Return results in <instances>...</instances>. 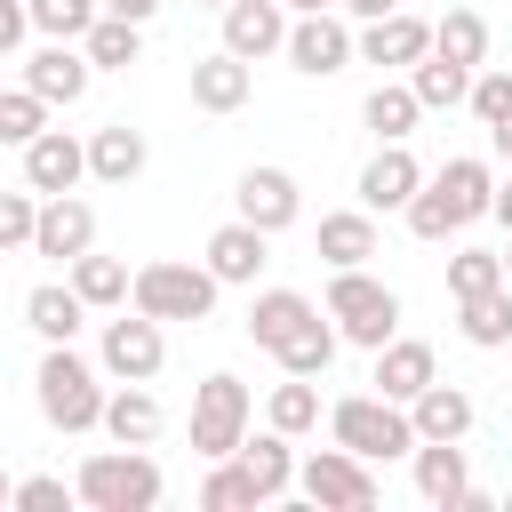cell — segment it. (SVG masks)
Returning <instances> with one entry per match:
<instances>
[{
    "mask_svg": "<svg viewBox=\"0 0 512 512\" xmlns=\"http://www.w3.org/2000/svg\"><path fill=\"white\" fill-rule=\"evenodd\" d=\"M496 168L488 160H472V152H456V160H440L432 176H424V192L408 200V232L424 240V248H440V240H456L464 224H480V216H496Z\"/></svg>",
    "mask_w": 512,
    "mask_h": 512,
    "instance_id": "obj_1",
    "label": "cell"
},
{
    "mask_svg": "<svg viewBox=\"0 0 512 512\" xmlns=\"http://www.w3.org/2000/svg\"><path fill=\"white\" fill-rule=\"evenodd\" d=\"M32 400L56 432H104V400H112L104 360H80L72 344H48L40 368H32Z\"/></svg>",
    "mask_w": 512,
    "mask_h": 512,
    "instance_id": "obj_2",
    "label": "cell"
},
{
    "mask_svg": "<svg viewBox=\"0 0 512 512\" xmlns=\"http://www.w3.org/2000/svg\"><path fill=\"white\" fill-rule=\"evenodd\" d=\"M72 488H80V504L88 512H160V496H168V480H160V464H152V448H96V456H80V472H72Z\"/></svg>",
    "mask_w": 512,
    "mask_h": 512,
    "instance_id": "obj_3",
    "label": "cell"
},
{
    "mask_svg": "<svg viewBox=\"0 0 512 512\" xmlns=\"http://www.w3.org/2000/svg\"><path fill=\"white\" fill-rule=\"evenodd\" d=\"M328 320L344 328V344H360V352H384L392 336H400V288H384L368 264H344V272H328Z\"/></svg>",
    "mask_w": 512,
    "mask_h": 512,
    "instance_id": "obj_4",
    "label": "cell"
},
{
    "mask_svg": "<svg viewBox=\"0 0 512 512\" xmlns=\"http://www.w3.org/2000/svg\"><path fill=\"white\" fill-rule=\"evenodd\" d=\"M328 440L360 448L368 464H392V456H416V416H408V400L344 392V400H328Z\"/></svg>",
    "mask_w": 512,
    "mask_h": 512,
    "instance_id": "obj_5",
    "label": "cell"
},
{
    "mask_svg": "<svg viewBox=\"0 0 512 512\" xmlns=\"http://www.w3.org/2000/svg\"><path fill=\"white\" fill-rule=\"evenodd\" d=\"M248 424H256V392L232 376V368H216V376H200L192 384V416H184V432H192V456H240V440H248Z\"/></svg>",
    "mask_w": 512,
    "mask_h": 512,
    "instance_id": "obj_6",
    "label": "cell"
},
{
    "mask_svg": "<svg viewBox=\"0 0 512 512\" xmlns=\"http://www.w3.org/2000/svg\"><path fill=\"white\" fill-rule=\"evenodd\" d=\"M216 296H224V280L208 264H184V256L136 264V312H152V320H208Z\"/></svg>",
    "mask_w": 512,
    "mask_h": 512,
    "instance_id": "obj_7",
    "label": "cell"
},
{
    "mask_svg": "<svg viewBox=\"0 0 512 512\" xmlns=\"http://www.w3.org/2000/svg\"><path fill=\"white\" fill-rule=\"evenodd\" d=\"M296 488H304V504H320V512H368L384 488H376V464L360 456V448H344V440H328V448H312L304 464H296Z\"/></svg>",
    "mask_w": 512,
    "mask_h": 512,
    "instance_id": "obj_8",
    "label": "cell"
},
{
    "mask_svg": "<svg viewBox=\"0 0 512 512\" xmlns=\"http://www.w3.org/2000/svg\"><path fill=\"white\" fill-rule=\"evenodd\" d=\"M96 360H104V376L112 384H152L160 368H168V320H152V312H112L104 320V336H96Z\"/></svg>",
    "mask_w": 512,
    "mask_h": 512,
    "instance_id": "obj_9",
    "label": "cell"
},
{
    "mask_svg": "<svg viewBox=\"0 0 512 512\" xmlns=\"http://www.w3.org/2000/svg\"><path fill=\"white\" fill-rule=\"evenodd\" d=\"M288 72H304V80H336L344 64H360V32H352V16L344 8H312V16H296L288 24Z\"/></svg>",
    "mask_w": 512,
    "mask_h": 512,
    "instance_id": "obj_10",
    "label": "cell"
},
{
    "mask_svg": "<svg viewBox=\"0 0 512 512\" xmlns=\"http://www.w3.org/2000/svg\"><path fill=\"white\" fill-rule=\"evenodd\" d=\"M16 80H24V88H40L48 104H80V96H88V80H96V56H88L80 40H40V48H24V56H16Z\"/></svg>",
    "mask_w": 512,
    "mask_h": 512,
    "instance_id": "obj_11",
    "label": "cell"
},
{
    "mask_svg": "<svg viewBox=\"0 0 512 512\" xmlns=\"http://www.w3.org/2000/svg\"><path fill=\"white\" fill-rule=\"evenodd\" d=\"M232 216H248V224H264L272 240L304 216V184L288 176V168H272V160H256V168H240V184H232Z\"/></svg>",
    "mask_w": 512,
    "mask_h": 512,
    "instance_id": "obj_12",
    "label": "cell"
},
{
    "mask_svg": "<svg viewBox=\"0 0 512 512\" xmlns=\"http://www.w3.org/2000/svg\"><path fill=\"white\" fill-rule=\"evenodd\" d=\"M424 176H432V168H424L408 144H376L352 192H360V208H376V216H408V200L424 192Z\"/></svg>",
    "mask_w": 512,
    "mask_h": 512,
    "instance_id": "obj_13",
    "label": "cell"
},
{
    "mask_svg": "<svg viewBox=\"0 0 512 512\" xmlns=\"http://www.w3.org/2000/svg\"><path fill=\"white\" fill-rule=\"evenodd\" d=\"M16 168H24L32 192H80V184H88V136H72V128H40V136L16 152Z\"/></svg>",
    "mask_w": 512,
    "mask_h": 512,
    "instance_id": "obj_14",
    "label": "cell"
},
{
    "mask_svg": "<svg viewBox=\"0 0 512 512\" xmlns=\"http://www.w3.org/2000/svg\"><path fill=\"white\" fill-rule=\"evenodd\" d=\"M200 264H208L224 288H256V272L272 264V232H264V224H248V216H232V224H216V232H208Z\"/></svg>",
    "mask_w": 512,
    "mask_h": 512,
    "instance_id": "obj_15",
    "label": "cell"
},
{
    "mask_svg": "<svg viewBox=\"0 0 512 512\" xmlns=\"http://www.w3.org/2000/svg\"><path fill=\"white\" fill-rule=\"evenodd\" d=\"M216 16H224V48L248 56V64L280 56V48H288V24H296L288 0H232V8H216Z\"/></svg>",
    "mask_w": 512,
    "mask_h": 512,
    "instance_id": "obj_16",
    "label": "cell"
},
{
    "mask_svg": "<svg viewBox=\"0 0 512 512\" xmlns=\"http://www.w3.org/2000/svg\"><path fill=\"white\" fill-rule=\"evenodd\" d=\"M248 96H256V64H248V56H232L224 40H216L208 56H192V112H216V120H224V112H240Z\"/></svg>",
    "mask_w": 512,
    "mask_h": 512,
    "instance_id": "obj_17",
    "label": "cell"
},
{
    "mask_svg": "<svg viewBox=\"0 0 512 512\" xmlns=\"http://www.w3.org/2000/svg\"><path fill=\"white\" fill-rule=\"evenodd\" d=\"M416 496L432 504V512H464V496H472V456H464V440H416Z\"/></svg>",
    "mask_w": 512,
    "mask_h": 512,
    "instance_id": "obj_18",
    "label": "cell"
},
{
    "mask_svg": "<svg viewBox=\"0 0 512 512\" xmlns=\"http://www.w3.org/2000/svg\"><path fill=\"white\" fill-rule=\"evenodd\" d=\"M424 56H432V24H424V16L392 8V16L360 24V64H384V72H416Z\"/></svg>",
    "mask_w": 512,
    "mask_h": 512,
    "instance_id": "obj_19",
    "label": "cell"
},
{
    "mask_svg": "<svg viewBox=\"0 0 512 512\" xmlns=\"http://www.w3.org/2000/svg\"><path fill=\"white\" fill-rule=\"evenodd\" d=\"M96 248V208L80 200V192H48V208H40V240H32V256H56V264H80Z\"/></svg>",
    "mask_w": 512,
    "mask_h": 512,
    "instance_id": "obj_20",
    "label": "cell"
},
{
    "mask_svg": "<svg viewBox=\"0 0 512 512\" xmlns=\"http://www.w3.org/2000/svg\"><path fill=\"white\" fill-rule=\"evenodd\" d=\"M312 320H320V304H312L304 288H256V296H248V336H256V352L296 344Z\"/></svg>",
    "mask_w": 512,
    "mask_h": 512,
    "instance_id": "obj_21",
    "label": "cell"
},
{
    "mask_svg": "<svg viewBox=\"0 0 512 512\" xmlns=\"http://www.w3.org/2000/svg\"><path fill=\"white\" fill-rule=\"evenodd\" d=\"M376 368H368V384L384 392V400H416L424 384H440V360H432V344L424 336H392L384 352H368Z\"/></svg>",
    "mask_w": 512,
    "mask_h": 512,
    "instance_id": "obj_22",
    "label": "cell"
},
{
    "mask_svg": "<svg viewBox=\"0 0 512 512\" xmlns=\"http://www.w3.org/2000/svg\"><path fill=\"white\" fill-rule=\"evenodd\" d=\"M88 312H96V304H88L72 280H40V288L24 296V328H32L40 344H72V336L88 328Z\"/></svg>",
    "mask_w": 512,
    "mask_h": 512,
    "instance_id": "obj_23",
    "label": "cell"
},
{
    "mask_svg": "<svg viewBox=\"0 0 512 512\" xmlns=\"http://www.w3.org/2000/svg\"><path fill=\"white\" fill-rule=\"evenodd\" d=\"M408 416H416V440H472L480 400H472L464 384H424V392L408 400Z\"/></svg>",
    "mask_w": 512,
    "mask_h": 512,
    "instance_id": "obj_24",
    "label": "cell"
},
{
    "mask_svg": "<svg viewBox=\"0 0 512 512\" xmlns=\"http://www.w3.org/2000/svg\"><path fill=\"white\" fill-rule=\"evenodd\" d=\"M168 432V408L152 400V384H112V400H104V440H120V448H152Z\"/></svg>",
    "mask_w": 512,
    "mask_h": 512,
    "instance_id": "obj_25",
    "label": "cell"
},
{
    "mask_svg": "<svg viewBox=\"0 0 512 512\" xmlns=\"http://www.w3.org/2000/svg\"><path fill=\"white\" fill-rule=\"evenodd\" d=\"M240 464H248L256 496H264V504H280V496L296 488V464H304V456H296V440H288L280 424H264V432H248V440H240Z\"/></svg>",
    "mask_w": 512,
    "mask_h": 512,
    "instance_id": "obj_26",
    "label": "cell"
},
{
    "mask_svg": "<svg viewBox=\"0 0 512 512\" xmlns=\"http://www.w3.org/2000/svg\"><path fill=\"white\" fill-rule=\"evenodd\" d=\"M416 120H424V96H416L408 80H376V88L360 96V128H368L376 144H408Z\"/></svg>",
    "mask_w": 512,
    "mask_h": 512,
    "instance_id": "obj_27",
    "label": "cell"
},
{
    "mask_svg": "<svg viewBox=\"0 0 512 512\" xmlns=\"http://www.w3.org/2000/svg\"><path fill=\"white\" fill-rule=\"evenodd\" d=\"M144 128H128V120H104V128H88V176L96 184H136L144 176Z\"/></svg>",
    "mask_w": 512,
    "mask_h": 512,
    "instance_id": "obj_28",
    "label": "cell"
},
{
    "mask_svg": "<svg viewBox=\"0 0 512 512\" xmlns=\"http://www.w3.org/2000/svg\"><path fill=\"white\" fill-rule=\"evenodd\" d=\"M376 256V208H328L320 216V264L344 272V264H368Z\"/></svg>",
    "mask_w": 512,
    "mask_h": 512,
    "instance_id": "obj_29",
    "label": "cell"
},
{
    "mask_svg": "<svg viewBox=\"0 0 512 512\" xmlns=\"http://www.w3.org/2000/svg\"><path fill=\"white\" fill-rule=\"evenodd\" d=\"M456 336H464L472 352H504V344H512V280L464 296V304H456Z\"/></svg>",
    "mask_w": 512,
    "mask_h": 512,
    "instance_id": "obj_30",
    "label": "cell"
},
{
    "mask_svg": "<svg viewBox=\"0 0 512 512\" xmlns=\"http://www.w3.org/2000/svg\"><path fill=\"white\" fill-rule=\"evenodd\" d=\"M64 272H72V288H80L96 312H128V304H136V272H128L120 256H96V248H88V256L64 264Z\"/></svg>",
    "mask_w": 512,
    "mask_h": 512,
    "instance_id": "obj_31",
    "label": "cell"
},
{
    "mask_svg": "<svg viewBox=\"0 0 512 512\" xmlns=\"http://www.w3.org/2000/svg\"><path fill=\"white\" fill-rule=\"evenodd\" d=\"M432 48L448 56V64H488V16L480 8H448V16H432Z\"/></svg>",
    "mask_w": 512,
    "mask_h": 512,
    "instance_id": "obj_32",
    "label": "cell"
},
{
    "mask_svg": "<svg viewBox=\"0 0 512 512\" xmlns=\"http://www.w3.org/2000/svg\"><path fill=\"white\" fill-rule=\"evenodd\" d=\"M408 88L424 96V112H456V104H472V64H448L440 48L408 72Z\"/></svg>",
    "mask_w": 512,
    "mask_h": 512,
    "instance_id": "obj_33",
    "label": "cell"
},
{
    "mask_svg": "<svg viewBox=\"0 0 512 512\" xmlns=\"http://www.w3.org/2000/svg\"><path fill=\"white\" fill-rule=\"evenodd\" d=\"M336 352H344V328H336V320H328V304H320V320H312L296 344H280L272 360H280V376H328V360H336Z\"/></svg>",
    "mask_w": 512,
    "mask_h": 512,
    "instance_id": "obj_34",
    "label": "cell"
},
{
    "mask_svg": "<svg viewBox=\"0 0 512 512\" xmlns=\"http://www.w3.org/2000/svg\"><path fill=\"white\" fill-rule=\"evenodd\" d=\"M264 424H280L288 440L320 432V376H288V384H272V400H264Z\"/></svg>",
    "mask_w": 512,
    "mask_h": 512,
    "instance_id": "obj_35",
    "label": "cell"
},
{
    "mask_svg": "<svg viewBox=\"0 0 512 512\" xmlns=\"http://www.w3.org/2000/svg\"><path fill=\"white\" fill-rule=\"evenodd\" d=\"M80 48L96 56V72H128V64L144 56V24H128V16H112V8H104V16L88 24V40H80Z\"/></svg>",
    "mask_w": 512,
    "mask_h": 512,
    "instance_id": "obj_36",
    "label": "cell"
},
{
    "mask_svg": "<svg viewBox=\"0 0 512 512\" xmlns=\"http://www.w3.org/2000/svg\"><path fill=\"white\" fill-rule=\"evenodd\" d=\"M200 512H264V496H256V480H248L240 456H216V464H208V480H200Z\"/></svg>",
    "mask_w": 512,
    "mask_h": 512,
    "instance_id": "obj_37",
    "label": "cell"
},
{
    "mask_svg": "<svg viewBox=\"0 0 512 512\" xmlns=\"http://www.w3.org/2000/svg\"><path fill=\"white\" fill-rule=\"evenodd\" d=\"M48 112H56V104H48L40 88H24V80H16V88L0 96V144H16V152H24V144L48 128Z\"/></svg>",
    "mask_w": 512,
    "mask_h": 512,
    "instance_id": "obj_38",
    "label": "cell"
},
{
    "mask_svg": "<svg viewBox=\"0 0 512 512\" xmlns=\"http://www.w3.org/2000/svg\"><path fill=\"white\" fill-rule=\"evenodd\" d=\"M40 208H48V192H0V248H16V256H32V240H40Z\"/></svg>",
    "mask_w": 512,
    "mask_h": 512,
    "instance_id": "obj_39",
    "label": "cell"
},
{
    "mask_svg": "<svg viewBox=\"0 0 512 512\" xmlns=\"http://www.w3.org/2000/svg\"><path fill=\"white\" fill-rule=\"evenodd\" d=\"M480 288H504V248H456L448 256V296H480Z\"/></svg>",
    "mask_w": 512,
    "mask_h": 512,
    "instance_id": "obj_40",
    "label": "cell"
},
{
    "mask_svg": "<svg viewBox=\"0 0 512 512\" xmlns=\"http://www.w3.org/2000/svg\"><path fill=\"white\" fill-rule=\"evenodd\" d=\"M104 16V0H32L40 40H88V24Z\"/></svg>",
    "mask_w": 512,
    "mask_h": 512,
    "instance_id": "obj_41",
    "label": "cell"
},
{
    "mask_svg": "<svg viewBox=\"0 0 512 512\" xmlns=\"http://www.w3.org/2000/svg\"><path fill=\"white\" fill-rule=\"evenodd\" d=\"M472 120H480V128L512 120V64H480V72H472Z\"/></svg>",
    "mask_w": 512,
    "mask_h": 512,
    "instance_id": "obj_42",
    "label": "cell"
},
{
    "mask_svg": "<svg viewBox=\"0 0 512 512\" xmlns=\"http://www.w3.org/2000/svg\"><path fill=\"white\" fill-rule=\"evenodd\" d=\"M64 504H80V488H64L56 472H24L8 488V512H64Z\"/></svg>",
    "mask_w": 512,
    "mask_h": 512,
    "instance_id": "obj_43",
    "label": "cell"
},
{
    "mask_svg": "<svg viewBox=\"0 0 512 512\" xmlns=\"http://www.w3.org/2000/svg\"><path fill=\"white\" fill-rule=\"evenodd\" d=\"M32 32H40L32 24V0H0V56H24Z\"/></svg>",
    "mask_w": 512,
    "mask_h": 512,
    "instance_id": "obj_44",
    "label": "cell"
},
{
    "mask_svg": "<svg viewBox=\"0 0 512 512\" xmlns=\"http://www.w3.org/2000/svg\"><path fill=\"white\" fill-rule=\"evenodd\" d=\"M104 8H112V16H128V24H152V16H160V0H104Z\"/></svg>",
    "mask_w": 512,
    "mask_h": 512,
    "instance_id": "obj_45",
    "label": "cell"
},
{
    "mask_svg": "<svg viewBox=\"0 0 512 512\" xmlns=\"http://www.w3.org/2000/svg\"><path fill=\"white\" fill-rule=\"evenodd\" d=\"M392 8H400V0H344V16H352V24H376V16H392Z\"/></svg>",
    "mask_w": 512,
    "mask_h": 512,
    "instance_id": "obj_46",
    "label": "cell"
},
{
    "mask_svg": "<svg viewBox=\"0 0 512 512\" xmlns=\"http://www.w3.org/2000/svg\"><path fill=\"white\" fill-rule=\"evenodd\" d=\"M488 152H496V160L512 168V120H496V128H488Z\"/></svg>",
    "mask_w": 512,
    "mask_h": 512,
    "instance_id": "obj_47",
    "label": "cell"
},
{
    "mask_svg": "<svg viewBox=\"0 0 512 512\" xmlns=\"http://www.w3.org/2000/svg\"><path fill=\"white\" fill-rule=\"evenodd\" d=\"M496 224H504V232H512V176H504V184H496Z\"/></svg>",
    "mask_w": 512,
    "mask_h": 512,
    "instance_id": "obj_48",
    "label": "cell"
},
{
    "mask_svg": "<svg viewBox=\"0 0 512 512\" xmlns=\"http://www.w3.org/2000/svg\"><path fill=\"white\" fill-rule=\"evenodd\" d=\"M288 8H296V16H312V8H344V0H288Z\"/></svg>",
    "mask_w": 512,
    "mask_h": 512,
    "instance_id": "obj_49",
    "label": "cell"
},
{
    "mask_svg": "<svg viewBox=\"0 0 512 512\" xmlns=\"http://www.w3.org/2000/svg\"><path fill=\"white\" fill-rule=\"evenodd\" d=\"M504 280H512V248H504Z\"/></svg>",
    "mask_w": 512,
    "mask_h": 512,
    "instance_id": "obj_50",
    "label": "cell"
},
{
    "mask_svg": "<svg viewBox=\"0 0 512 512\" xmlns=\"http://www.w3.org/2000/svg\"><path fill=\"white\" fill-rule=\"evenodd\" d=\"M200 8H232V0H200Z\"/></svg>",
    "mask_w": 512,
    "mask_h": 512,
    "instance_id": "obj_51",
    "label": "cell"
},
{
    "mask_svg": "<svg viewBox=\"0 0 512 512\" xmlns=\"http://www.w3.org/2000/svg\"><path fill=\"white\" fill-rule=\"evenodd\" d=\"M504 504H512V488H504Z\"/></svg>",
    "mask_w": 512,
    "mask_h": 512,
    "instance_id": "obj_52",
    "label": "cell"
}]
</instances>
